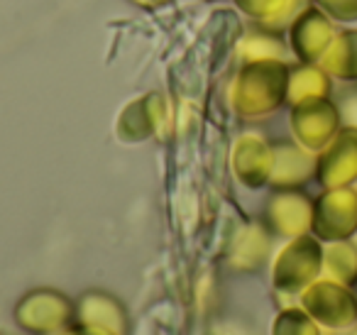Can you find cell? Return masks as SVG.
<instances>
[{
	"label": "cell",
	"instance_id": "obj_6",
	"mask_svg": "<svg viewBox=\"0 0 357 335\" xmlns=\"http://www.w3.org/2000/svg\"><path fill=\"white\" fill-rule=\"evenodd\" d=\"M318 64L331 74V79H340L347 84L357 81V27L337 30Z\"/></svg>",
	"mask_w": 357,
	"mask_h": 335
},
{
	"label": "cell",
	"instance_id": "obj_18",
	"mask_svg": "<svg viewBox=\"0 0 357 335\" xmlns=\"http://www.w3.org/2000/svg\"><path fill=\"white\" fill-rule=\"evenodd\" d=\"M135 6H139V8H147V10H154V8H162V6H167L169 0H132Z\"/></svg>",
	"mask_w": 357,
	"mask_h": 335
},
{
	"label": "cell",
	"instance_id": "obj_4",
	"mask_svg": "<svg viewBox=\"0 0 357 335\" xmlns=\"http://www.w3.org/2000/svg\"><path fill=\"white\" fill-rule=\"evenodd\" d=\"M318 179L328 188H340L357 179V128L345 125L328 142L318 162Z\"/></svg>",
	"mask_w": 357,
	"mask_h": 335
},
{
	"label": "cell",
	"instance_id": "obj_5",
	"mask_svg": "<svg viewBox=\"0 0 357 335\" xmlns=\"http://www.w3.org/2000/svg\"><path fill=\"white\" fill-rule=\"evenodd\" d=\"M313 225L318 235L328 240L352 235L357 230V193L347 188H333L318 201L313 213Z\"/></svg>",
	"mask_w": 357,
	"mask_h": 335
},
{
	"label": "cell",
	"instance_id": "obj_12",
	"mask_svg": "<svg viewBox=\"0 0 357 335\" xmlns=\"http://www.w3.org/2000/svg\"><path fill=\"white\" fill-rule=\"evenodd\" d=\"M311 169V159L306 154H301V149L296 147H282L279 149V164H277V177L274 184H298L308 177Z\"/></svg>",
	"mask_w": 357,
	"mask_h": 335
},
{
	"label": "cell",
	"instance_id": "obj_9",
	"mask_svg": "<svg viewBox=\"0 0 357 335\" xmlns=\"http://www.w3.org/2000/svg\"><path fill=\"white\" fill-rule=\"evenodd\" d=\"M321 262V250L313 240L308 237H301L296 240L291 247H287V252L279 260V274L287 281H298L306 279L308 274H313Z\"/></svg>",
	"mask_w": 357,
	"mask_h": 335
},
{
	"label": "cell",
	"instance_id": "obj_15",
	"mask_svg": "<svg viewBox=\"0 0 357 335\" xmlns=\"http://www.w3.org/2000/svg\"><path fill=\"white\" fill-rule=\"evenodd\" d=\"M284 3H287V0H235V6H238L248 17H252L257 25L272 20V17L284 8Z\"/></svg>",
	"mask_w": 357,
	"mask_h": 335
},
{
	"label": "cell",
	"instance_id": "obj_8",
	"mask_svg": "<svg viewBox=\"0 0 357 335\" xmlns=\"http://www.w3.org/2000/svg\"><path fill=\"white\" fill-rule=\"evenodd\" d=\"M289 45L282 40L279 32H272L267 27H252L248 35L243 37L238 47L240 59L248 61H264V59H284Z\"/></svg>",
	"mask_w": 357,
	"mask_h": 335
},
{
	"label": "cell",
	"instance_id": "obj_3",
	"mask_svg": "<svg viewBox=\"0 0 357 335\" xmlns=\"http://www.w3.org/2000/svg\"><path fill=\"white\" fill-rule=\"evenodd\" d=\"M340 110L331 98L301 100L291 110V128L308 149H321L340 130Z\"/></svg>",
	"mask_w": 357,
	"mask_h": 335
},
{
	"label": "cell",
	"instance_id": "obj_10",
	"mask_svg": "<svg viewBox=\"0 0 357 335\" xmlns=\"http://www.w3.org/2000/svg\"><path fill=\"white\" fill-rule=\"evenodd\" d=\"M238 167H240V177H243L250 186H259V184L267 179L269 167H272V154H269L267 144L257 137L240 140Z\"/></svg>",
	"mask_w": 357,
	"mask_h": 335
},
{
	"label": "cell",
	"instance_id": "obj_11",
	"mask_svg": "<svg viewBox=\"0 0 357 335\" xmlns=\"http://www.w3.org/2000/svg\"><path fill=\"white\" fill-rule=\"evenodd\" d=\"M272 218L282 232H301L311 223V203L301 193H282L272 201Z\"/></svg>",
	"mask_w": 357,
	"mask_h": 335
},
{
	"label": "cell",
	"instance_id": "obj_13",
	"mask_svg": "<svg viewBox=\"0 0 357 335\" xmlns=\"http://www.w3.org/2000/svg\"><path fill=\"white\" fill-rule=\"evenodd\" d=\"M328 267L333 271H337L345 279H355L357 276V250L347 242H340V245L331 247L328 252Z\"/></svg>",
	"mask_w": 357,
	"mask_h": 335
},
{
	"label": "cell",
	"instance_id": "obj_7",
	"mask_svg": "<svg viewBox=\"0 0 357 335\" xmlns=\"http://www.w3.org/2000/svg\"><path fill=\"white\" fill-rule=\"evenodd\" d=\"M331 89H333L331 74H328L321 64L298 61V64L289 66L287 100L291 105L301 103V100H311V98H328Z\"/></svg>",
	"mask_w": 357,
	"mask_h": 335
},
{
	"label": "cell",
	"instance_id": "obj_1",
	"mask_svg": "<svg viewBox=\"0 0 357 335\" xmlns=\"http://www.w3.org/2000/svg\"><path fill=\"white\" fill-rule=\"evenodd\" d=\"M289 66L284 59H264L243 64L233 81L230 100L245 118H264L287 100Z\"/></svg>",
	"mask_w": 357,
	"mask_h": 335
},
{
	"label": "cell",
	"instance_id": "obj_17",
	"mask_svg": "<svg viewBox=\"0 0 357 335\" xmlns=\"http://www.w3.org/2000/svg\"><path fill=\"white\" fill-rule=\"evenodd\" d=\"M340 120L347 128H357V91H347L340 100Z\"/></svg>",
	"mask_w": 357,
	"mask_h": 335
},
{
	"label": "cell",
	"instance_id": "obj_14",
	"mask_svg": "<svg viewBox=\"0 0 357 335\" xmlns=\"http://www.w3.org/2000/svg\"><path fill=\"white\" fill-rule=\"evenodd\" d=\"M308 6H313V0H287L284 3V8L277 13V15L272 17V20L262 22L259 27H267V30L272 32H279V35H284V32L289 30V25H291L294 20H296L298 15H301L303 10H306Z\"/></svg>",
	"mask_w": 357,
	"mask_h": 335
},
{
	"label": "cell",
	"instance_id": "obj_2",
	"mask_svg": "<svg viewBox=\"0 0 357 335\" xmlns=\"http://www.w3.org/2000/svg\"><path fill=\"white\" fill-rule=\"evenodd\" d=\"M335 32V22L313 3L289 25V50L296 54L298 61L318 64L326 50L331 47Z\"/></svg>",
	"mask_w": 357,
	"mask_h": 335
},
{
	"label": "cell",
	"instance_id": "obj_16",
	"mask_svg": "<svg viewBox=\"0 0 357 335\" xmlns=\"http://www.w3.org/2000/svg\"><path fill=\"white\" fill-rule=\"evenodd\" d=\"M333 22H357V0H313Z\"/></svg>",
	"mask_w": 357,
	"mask_h": 335
}]
</instances>
